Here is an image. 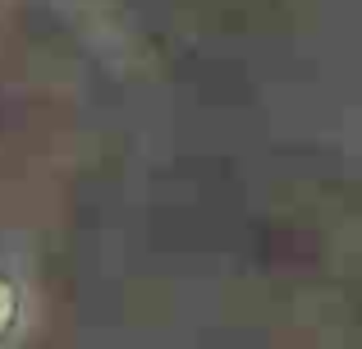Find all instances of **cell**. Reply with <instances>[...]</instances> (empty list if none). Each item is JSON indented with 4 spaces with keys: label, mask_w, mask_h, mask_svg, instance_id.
Listing matches in <instances>:
<instances>
[{
    "label": "cell",
    "mask_w": 362,
    "mask_h": 349,
    "mask_svg": "<svg viewBox=\"0 0 362 349\" xmlns=\"http://www.w3.org/2000/svg\"><path fill=\"white\" fill-rule=\"evenodd\" d=\"M28 308H33V294H28V276L14 262H0V341H14L28 322Z\"/></svg>",
    "instance_id": "cell-1"
}]
</instances>
